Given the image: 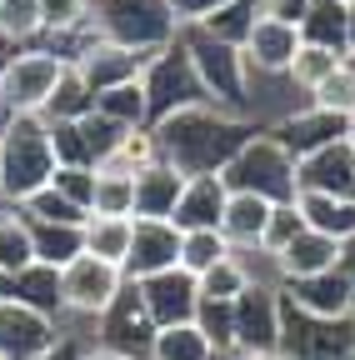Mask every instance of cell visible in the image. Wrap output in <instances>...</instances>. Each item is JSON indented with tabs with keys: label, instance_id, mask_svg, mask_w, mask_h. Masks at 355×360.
Instances as JSON below:
<instances>
[{
	"label": "cell",
	"instance_id": "91938a15",
	"mask_svg": "<svg viewBox=\"0 0 355 360\" xmlns=\"http://www.w3.org/2000/svg\"><path fill=\"white\" fill-rule=\"evenodd\" d=\"M350 65H355V56H350Z\"/></svg>",
	"mask_w": 355,
	"mask_h": 360
},
{
	"label": "cell",
	"instance_id": "4316f807",
	"mask_svg": "<svg viewBox=\"0 0 355 360\" xmlns=\"http://www.w3.org/2000/svg\"><path fill=\"white\" fill-rule=\"evenodd\" d=\"M130 236H136V220H120V215H91L85 220V255L110 260L125 270L130 260Z\"/></svg>",
	"mask_w": 355,
	"mask_h": 360
},
{
	"label": "cell",
	"instance_id": "94428289",
	"mask_svg": "<svg viewBox=\"0 0 355 360\" xmlns=\"http://www.w3.org/2000/svg\"><path fill=\"white\" fill-rule=\"evenodd\" d=\"M350 321H355V315H350Z\"/></svg>",
	"mask_w": 355,
	"mask_h": 360
},
{
	"label": "cell",
	"instance_id": "681fc988",
	"mask_svg": "<svg viewBox=\"0 0 355 360\" xmlns=\"http://www.w3.org/2000/svg\"><path fill=\"white\" fill-rule=\"evenodd\" d=\"M220 6H231V0H170V11H175V20H181V30H186V25H200V20L215 15Z\"/></svg>",
	"mask_w": 355,
	"mask_h": 360
},
{
	"label": "cell",
	"instance_id": "f6af8a7d",
	"mask_svg": "<svg viewBox=\"0 0 355 360\" xmlns=\"http://www.w3.org/2000/svg\"><path fill=\"white\" fill-rule=\"evenodd\" d=\"M300 231H305V215H300L295 205H276V210H271V225H265V240H260V255L276 260Z\"/></svg>",
	"mask_w": 355,
	"mask_h": 360
},
{
	"label": "cell",
	"instance_id": "f5cc1de1",
	"mask_svg": "<svg viewBox=\"0 0 355 360\" xmlns=\"http://www.w3.org/2000/svg\"><path fill=\"white\" fill-rule=\"evenodd\" d=\"M80 360H130V355H115V350H105V345H85Z\"/></svg>",
	"mask_w": 355,
	"mask_h": 360
},
{
	"label": "cell",
	"instance_id": "ee69618b",
	"mask_svg": "<svg viewBox=\"0 0 355 360\" xmlns=\"http://www.w3.org/2000/svg\"><path fill=\"white\" fill-rule=\"evenodd\" d=\"M80 130H85V146H91V155H96V170L115 155V146L130 135L120 120H110V115H101V110H96V115H85V120H80Z\"/></svg>",
	"mask_w": 355,
	"mask_h": 360
},
{
	"label": "cell",
	"instance_id": "d6986e66",
	"mask_svg": "<svg viewBox=\"0 0 355 360\" xmlns=\"http://www.w3.org/2000/svg\"><path fill=\"white\" fill-rule=\"evenodd\" d=\"M226 200H231V186L220 175H191L186 191H181V205H175V215H170V225H175V231H220Z\"/></svg>",
	"mask_w": 355,
	"mask_h": 360
},
{
	"label": "cell",
	"instance_id": "db71d44e",
	"mask_svg": "<svg viewBox=\"0 0 355 360\" xmlns=\"http://www.w3.org/2000/svg\"><path fill=\"white\" fill-rule=\"evenodd\" d=\"M226 360H285L280 350H271V355H226Z\"/></svg>",
	"mask_w": 355,
	"mask_h": 360
},
{
	"label": "cell",
	"instance_id": "8992f818",
	"mask_svg": "<svg viewBox=\"0 0 355 360\" xmlns=\"http://www.w3.org/2000/svg\"><path fill=\"white\" fill-rule=\"evenodd\" d=\"M60 75H65V60L51 56L46 45L6 56L0 60V105H6V115H46Z\"/></svg>",
	"mask_w": 355,
	"mask_h": 360
},
{
	"label": "cell",
	"instance_id": "5bb4252c",
	"mask_svg": "<svg viewBox=\"0 0 355 360\" xmlns=\"http://www.w3.org/2000/svg\"><path fill=\"white\" fill-rule=\"evenodd\" d=\"M285 305H295L310 321H350L355 315V290L345 281V270H325V276H305V281H285L280 285Z\"/></svg>",
	"mask_w": 355,
	"mask_h": 360
},
{
	"label": "cell",
	"instance_id": "8fae6325",
	"mask_svg": "<svg viewBox=\"0 0 355 360\" xmlns=\"http://www.w3.org/2000/svg\"><path fill=\"white\" fill-rule=\"evenodd\" d=\"M150 340H155V321H150V310L141 300V285L130 281L115 305L96 321V345L115 350V355H130V360H146L150 355Z\"/></svg>",
	"mask_w": 355,
	"mask_h": 360
},
{
	"label": "cell",
	"instance_id": "52a82bcc",
	"mask_svg": "<svg viewBox=\"0 0 355 360\" xmlns=\"http://www.w3.org/2000/svg\"><path fill=\"white\" fill-rule=\"evenodd\" d=\"M141 85H146V101H150V125L165 120V115H175V110L210 105L205 101V85H200V75H195V65H191V56H186L181 40L165 45V51L146 65Z\"/></svg>",
	"mask_w": 355,
	"mask_h": 360
},
{
	"label": "cell",
	"instance_id": "484cf974",
	"mask_svg": "<svg viewBox=\"0 0 355 360\" xmlns=\"http://www.w3.org/2000/svg\"><path fill=\"white\" fill-rule=\"evenodd\" d=\"M295 210L305 215L310 231H321L330 240H355V200H340V195H321V191H300Z\"/></svg>",
	"mask_w": 355,
	"mask_h": 360
},
{
	"label": "cell",
	"instance_id": "cb8c5ba5",
	"mask_svg": "<svg viewBox=\"0 0 355 360\" xmlns=\"http://www.w3.org/2000/svg\"><path fill=\"white\" fill-rule=\"evenodd\" d=\"M186 180H191V175H181V170L165 165V160L146 165V170L136 175V220H170L175 205H181Z\"/></svg>",
	"mask_w": 355,
	"mask_h": 360
},
{
	"label": "cell",
	"instance_id": "4dcf8cb0",
	"mask_svg": "<svg viewBox=\"0 0 355 360\" xmlns=\"http://www.w3.org/2000/svg\"><path fill=\"white\" fill-rule=\"evenodd\" d=\"M46 35V11L40 0H0V45H25Z\"/></svg>",
	"mask_w": 355,
	"mask_h": 360
},
{
	"label": "cell",
	"instance_id": "5b68a950",
	"mask_svg": "<svg viewBox=\"0 0 355 360\" xmlns=\"http://www.w3.org/2000/svg\"><path fill=\"white\" fill-rule=\"evenodd\" d=\"M181 45H186V56H191V65H195V75L205 85V101L220 105V110H231V115H245V101H250L245 56L235 51V45L205 35L200 25H186L181 30Z\"/></svg>",
	"mask_w": 355,
	"mask_h": 360
},
{
	"label": "cell",
	"instance_id": "2e32d148",
	"mask_svg": "<svg viewBox=\"0 0 355 360\" xmlns=\"http://www.w3.org/2000/svg\"><path fill=\"white\" fill-rule=\"evenodd\" d=\"M165 270H181V231L170 220H136L125 281H150V276H165Z\"/></svg>",
	"mask_w": 355,
	"mask_h": 360
},
{
	"label": "cell",
	"instance_id": "ba28073f",
	"mask_svg": "<svg viewBox=\"0 0 355 360\" xmlns=\"http://www.w3.org/2000/svg\"><path fill=\"white\" fill-rule=\"evenodd\" d=\"M285 335V295L280 285L255 281L235 300V355H271Z\"/></svg>",
	"mask_w": 355,
	"mask_h": 360
},
{
	"label": "cell",
	"instance_id": "836d02e7",
	"mask_svg": "<svg viewBox=\"0 0 355 360\" xmlns=\"http://www.w3.org/2000/svg\"><path fill=\"white\" fill-rule=\"evenodd\" d=\"M255 20H260V0H231V6H220L215 15H205L200 30L240 51V45L250 40V30H255Z\"/></svg>",
	"mask_w": 355,
	"mask_h": 360
},
{
	"label": "cell",
	"instance_id": "ac0fdd59",
	"mask_svg": "<svg viewBox=\"0 0 355 360\" xmlns=\"http://www.w3.org/2000/svg\"><path fill=\"white\" fill-rule=\"evenodd\" d=\"M300 30L295 25H280V20H255L250 40L240 45V56H245V70L250 75H290V60L300 56Z\"/></svg>",
	"mask_w": 355,
	"mask_h": 360
},
{
	"label": "cell",
	"instance_id": "3957f363",
	"mask_svg": "<svg viewBox=\"0 0 355 360\" xmlns=\"http://www.w3.org/2000/svg\"><path fill=\"white\" fill-rule=\"evenodd\" d=\"M91 25L101 30V40L146 56L181 40V20H175L170 0H91Z\"/></svg>",
	"mask_w": 355,
	"mask_h": 360
},
{
	"label": "cell",
	"instance_id": "7bdbcfd3",
	"mask_svg": "<svg viewBox=\"0 0 355 360\" xmlns=\"http://www.w3.org/2000/svg\"><path fill=\"white\" fill-rule=\"evenodd\" d=\"M310 105H321V110H330V115H355V65L345 60L330 80H321L316 90H310Z\"/></svg>",
	"mask_w": 355,
	"mask_h": 360
},
{
	"label": "cell",
	"instance_id": "d590c367",
	"mask_svg": "<svg viewBox=\"0 0 355 360\" xmlns=\"http://www.w3.org/2000/svg\"><path fill=\"white\" fill-rule=\"evenodd\" d=\"M96 110L120 120L125 130H150V101H146V85H115L105 90V96H96Z\"/></svg>",
	"mask_w": 355,
	"mask_h": 360
},
{
	"label": "cell",
	"instance_id": "816d5d0a",
	"mask_svg": "<svg viewBox=\"0 0 355 360\" xmlns=\"http://www.w3.org/2000/svg\"><path fill=\"white\" fill-rule=\"evenodd\" d=\"M340 270H345V281H350V290H355V240L340 245Z\"/></svg>",
	"mask_w": 355,
	"mask_h": 360
},
{
	"label": "cell",
	"instance_id": "9c48e42d",
	"mask_svg": "<svg viewBox=\"0 0 355 360\" xmlns=\"http://www.w3.org/2000/svg\"><path fill=\"white\" fill-rule=\"evenodd\" d=\"M60 285H65V315H80V321H101V315L115 305V295L130 285L125 270L96 255H80L60 270Z\"/></svg>",
	"mask_w": 355,
	"mask_h": 360
},
{
	"label": "cell",
	"instance_id": "b9f144b4",
	"mask_svg": "<svg viewBox=\"0 0 355 360\" xmlns=\"http://www.w3.org/2000/svg\"><path fill=\"white\" fill-rule=\"evenodd\" d=\"M51 125V146H56V165L60 170H96V155L85 146V130L70 120H46Z\"/></svg>",
	"mask_w": 355,
	"mask_h": 360
},
{
	"label": "cell",
	"instance_id": "e0dca14e",
	"mask_svg": "<svg viewBox=\"0 0 355 360\" xmlns=\"http://www.w3.org/2000/svg\"><path fill=\"white\" fill-rule=\"evenodd\" d=\"M155 56H160V51H155ZM155 56H146V51H125V45H110V40H96L91 51L75 60V70H80V80L91 85L96 96H105V90H115V85H136Z\"/></svg>",
	"mask_w": 355,
	"mask_h": 360
},
{
	"label": "cell",
	"instance_id": "8d00e7d4",
	"mask_svg": "<svg viewBox=\"0 0 355 360\" xmlns=\"http://www.w3.org/2000/svg\"><path fill=\"white\" fill-rule=\"evenodd\" d=\"M91 215H120V220H136V175L96 170V200H91Z\"/></svg>",
	"mask_w": 355,
	"mask_h": 360
},
{
	"label": "cell",
	"instance_id": "f907efd6",
	"mask_svg": "<svg viewBox=\"0 0 355 360\" xmlns=\"http://www.w3.org/2000/svg\"><path fill=\"white\" fill-rule=\"evenodd\" d=\"M80 355H85V340L65 330V335H60V345H56V350H46L40 360H80Z\"/></svg>",
	"mask_w": 355,
	"mask_h": 360
},
{
	"label": "cell",
	"instance_id": "277c9868",
	"mask_svg": "<svg viewBox=\"0 0 355 360\" xmlns=\"http://www.w3.org/2000/svg\"><path fill=\"white\" fill-rule=\"evenodd\" d=\"M220 180H226L231 191L240 195H260V200H271V205H295L300 200V160L276 146L271 135H255V141L220 170Z\"/></svg>",
	"mask_w": 355,
	"mask_h": 360
},
{
	"label": "cell",
	"instance_id": "74e56055",
	"mask_svg": "<svg viewBox=\"0 0 355 360\" xmlns=\"http://www.w3.org/2000/svg\"><path fill=\"white\" fill-rule=\"evenodd\" d=\"M340 65H345V56L325 51V45H300V56L290 60V85L300 90L305 101H310V90H316L321 80H330Z\"/></svg>",
	"mask_w": 355,
	"mask_h": 360
},
{
	"label": "cell",
	"instance_id": "30bf717a",
	"mask_svg": "<svg viewBox=\"0 0 355 360\" xmlns=\"http://www.w3.org/2000/svg\"><path fill=\"white\" fill-rule=\"evenodd\" d=\"M285 360H355V321H310L295 305H285Z\"/></svg>",
	"mask_w": 355,
	"mask_h": 360
},
{
	"label": "cell",
	"instance_id": "4fadbf2b",
	"mask_svg": "<svg viewBox=\"0 0 355 360\" xmlns=\"http://www.w3.org/2000/svg\"><path fill=\"white\" fill-rule=\"evenodd\" d=\"M60 335H65L60 321L0 295V360H40L46 350L60 345Z\"/></svg>",
	"mask_w": 355,
	"mask_h": 360
},
{
	"label": "cell",
	"instance_id": "ab89813d",
	"mask_svg": "<svg viewBox=\"0 0 355 360\" xmlns=\"http://www.w3.org/2000/svg\"><path fill=\"white\" fill-rule=\"evenodd\" d=\"M160 160V146H155V135L150 130H130L125 141L115 146V155L101 165V170H110V175H141L146 165H155Z\"/></svg>",
	"mask_w": 355,
	"mask_h": 360
},
{
	"label": "cell",
	"instance_id": "f35d334b",
	"mask_svg": "<svg viewBox=\"0 0 355 360\" xmlns=\"http://www.w3.org/2000/svg\"><path fill=\"white\" fill-rule=\"evenodd\" d=\"M195 326H200V335L215 345L220 360L235 355V300H200Z\"/></svg>",
	"mask_w": 355,
	"mask_h": 360
},
{
	"label": "cell",
	"instance_id": "11a10c76",
	"mask_svg": "<svg viewBox=\"0 0 355 360\" xmlns=\"http://www.w3.org/2000/svg\"><path fill=\"white\" fill-rule=\"evenodd\" d=\"M350 56H355V6H350Z\"/></svg>",
	"mask_w": 355,
	"mask_h": 360
},
{
	"label": "cell",
	"instance_id": "6da1fadb",
	"mask_svg": "<svg viewBox=\"0 0 355 360\" xmlns=\"http://www.w3.org/2000/svg\"><path fill=\"white\" fill-rule=\"evenodd\" d=\"M260 130L265 125H255L250 115H231L220 105H191L150 125L160 160L175 165L181 175H220Z\"/></svg>",
	"mask_w": 355,
	"mask_h": 360
},
{
	"label": "cell",
	"instance_id": "e575fe53",
	"mask_svg": "<svg viewBox=\"0 0 355 360\" xmlns=\"http://www.w3.org/2000/svg\"><path fill=\"white\" fill-rule=\"evenodd\" d=\"M250 285H255V265L245 255H231L200 276V300H240Z\"/></svg>",
	"mask_w": 355,
	"mask_h": 360
},
{
	"label": "cell",
	"instance_id": "d4e9b609",
	"mask_svg": "<svg viewBox=\"0 0 355 360\" xmlns=\"http://www.w3.org/2000/svg\"><path fill=\"white\" fill-rule=\"evenodd\" d=\"M300 40L305 45H325V51L350 60V6H345V0H310Z\"/></svg>",
	"mask_w": 355,
	"mask_h": 360
},
{
	"label": "cell",
	"instance_id": "680465c9",
	"mask_svg": "<svg viewBox=\"0 0 355 360\" xmlns=\"http://www.w3.org/2000/svg\"><path fill=\"white\" fill-rule=\"evenodd\" d=\"M345 6H355V0H345Z\"/></svg>",
	"mask_w": 355,
	"mask_h": 360
},
{
	"label": "cell",
	"instance_id": "bcb514c9",
	"mask_svg": "<svg viewBox=\"0 0 355 360\" xmlns=\"http://www.w3.org/2000/svg\"><path fill=\"white\" fill-rule=\"evenodd\" d=\"M46 11V35H70L91 25V0H40Z\"/></svg>",
	"mask_w": 355,
	"mask_h": 360
},
{
	"label": "cell",
	"instance_id": "44dd1931",
	"mask_svg": "<svg viewBox=\"0 0 355 360\" xmlns=\"http://www.w3.org/2000/svg\"><path fill=\"white\" fill-rule=\"evenodd\" d=\"M300 191H321V195H340L355 200V146L340 141L321 155L300 160Z\"/></svg>",
	"mask_w": 355,
	"mask_h": 360
},
{
	"label": "cell",
	"instance_id": "7c38bea8",
	"mask_svg": "<svg viewBox=\"0 0 355 360\" xmlns=\"http://www.w3.org/2000/svg\"><path fill=\"white\" fill-rule=\"evenodd\" d=\"M265 135H271L276 146H285L295 160H310V155H321V150L350 141V120H345V115H330V110H321V105L305 101V105L290 110L285 120L265 125Z\"/></svg>",
	"mask_w": 355,
	"mask_h": 360
},
{
	"label": "cell",
	"instance_id": "c3c4849f",
	"mask_svg": "<svg viewBox=\"0 0 355 360\" xmlns=\"http://www.w3.org/2000/svg\"><path fill=\"white\" fill-rule=\"evenodd\" d=\"M260 15L300 30V25H305V15H310V0H260Z\"/></svg>",
	"mask_w": 355,
	"mask_h": 360
},
{
	"label": "cell",
	"instance_id": "83f0119b",
	"mask_svg": "<svg viewBox=\"0 0 355 360\" xmlns=\"http://www.w3.org/2000/svg\"><path fill=\"white\" fill-rule=\"evenodd\" d=\"M30 240H35V260L40 265L65 270L70 260L85 255V225H46V220H30Z\"/></svg>",
	"mask_w": 355,
	"mask_h": 360
},
{
	"label": "cell",
	"instance_id": "f546056e",
	"mask_svg": "<svg viewBox=\"0 0 355 360\" xmlns=\"http://www.w3.org/2000/svg\"><path fill=\"white\" fill-rule=\"evenodd\" d=\"M146 360H220V355H215V345L200 335V326L191 321V326H165V330H155Z\"/></svg>",
	"mask_w": 355,
	"mask_h": 360
},
{
	"label": "cell",
	"instance_id": "1f68e13d",
	"mask_svg": "<svg viewBox=\"0 0 355 360\" xmlns=\"http://www.w3.org/2000/svg\"><path fill=\"white\" fill-rule=\"evenodd\" d=\"M231 240L220 236V231H181V270L186 276H205V270H215L220 260H231Z\"/></svg>",
	"mask_w": 355,
	"mask_h": 360
},
{
	"label": "cell",
	"instance_id": "9a60e30c",
	"mask_svg": "<svg viewBox=\"0 0 355 360\" xmlns=\"http://www.w3.org/2000/svg\"><path fill=\"white\" fill-rule=\"evenodd\" d=\"M136 285H141V300L150 310L155 330L195 321V310H200V281L195 276H186V270H165V276H150V281H136Z\"/></svg>",
	"mask_w": 355,
	"mask_h": 360
},
{
	"label": "cell",
	"instance_id": "7402d4cb",
	"mask_svg": "<svg viewBox=\"0 0 355 360\" xmlns=\"http://www.w3.org/2000/svg\"><path fill=\"white\" fill-rule=\"evenodd\" d=\"M0 295L6 300H20V305H30V310H40V315H65V285H60V270L56 265H30V270H20V276H6L0 281Z\"/></svg>",
	"mask_w": 355,
	"mask_h": 360
},
{
	"label": "cell",
	"instance_id": "ffe728a7",
	"mask_svg": "<svg viewBox=\"0 0 355 360\" xmlns=\"http://www.w3.org/2000/svg\"><path fill=\"white\" fill-rule=\"evenodd\" d=\"M276 265V285H285V281H305V276H325V270H335L340 265V240H330V236H321V231H305L271 260Z\"/></svg>",
	"mask_w": 355,
	"mask_h": 360
},
{
	"label": "cell",
	"instance_id": "7a4b0ae2",
	"mask_svg": "<svg viewBox=\"0 0 355 360\" xmlns=\"http://www.w3.org/2000/svg\"><path fill=\"white\" fill-rule=\"evenodd\" d=\"M56 146L46 115H6L0 125V195L15 210L56 180Z\"/></svg>",
	"mask_w": 355,
	"mask_h": 360
},
{
	"label": "cell",
	"instance_id": "7dc6e473",
	"mask_svg": "<svg viewBox=\"0 0 355 360\" xmlns=\"http://www.w3.org/2000/svg\"><path fill=\"white\" fill-rule=\"evenodd\" d=\"M51 186H56L65 200H75L80 210H91V200H96V170H56Z\"/></svg>",
	"mask_w": 355,
	"mask_h": 360
},
{
	"label": "cell",
	"instance_id": "603a6c76",
	"mask_svg": "<svg viewBox=\"0 0 355 360\" xmlns=\"http://www.w3.org/2000/svg\"><path fill=\"white\" fill-rule=\"evenodd\" d=\"M271 210H276L271 200L231 191V200H226V215H220V236L231 240V250H235V255H240V250L260 255V240H265V225H271Z\"/></svg>",
	"mask_w": 355,
	"mask_h": 360
},
{
	"label": "cell",
	"instance_id": "60d3db41",
	"mask_svg": "<svg viewBox=\"0 0 355 360\" xmlns=\"http://www.w3.org/2000/svg\"><path fill=\"white\" fill-rule=\"evenodd\" d=\"M20 215L25 220H46V225H85V220H91V210H80L75 200H65L56 186H46L40 195H30L20 205Z\"/></svg>",
	"mask_w": 355,
	"mask_h": 360
},
{
	"label": "cell",
	"instance_id": "9f6ffc18",
	"mask_svg": "<svg viewBox=\"0 0 355 360\" xmlns=\"http://www.w3.org/2000/svg\"><path fill=\"white\" fill-rule=\"evenodd\" d=\"M350 146H355V115H350Z\"/></svg>",
	"mask_w": 355,
	"mask_h": 360
},
{
	"label": "cell",
	"instance_id": "d6a6232c",
	"mask_svg": "<svg viewBox=\"0 0 355 360\" xmlns=\"http://www.w3.org/2000/svg\"><path fill=\"white\" fill-rule=\"evenodd\" d=\"M85 115H96V90L80 80L75 65H65L56 96H51V105H46V120H70V125H80Z\"/></svg>",
	"mask_w": 355,
	"mask_h": 360
},
{
	"label": "cell",
	"instance_id": "f1b7e54d",
	"mask_svg": "<svg viewBox=\"0 0 355 360\" xmlns=\"http://www.w3.org/2000/svg\"><path fill=\"white\" fill-rule=\"evenodd\" d=\"M35 265V240H30V220L11 205L0 210V281L6 276H20V270Z\"/></svg>",
	"mask_w": 355,
	"mask_h": 360
},
{
	"label": "cell",
	"instance_id": "6f0895ef",
	"mask_svg": "<svg viewBox=\"0 0 355 360\" xmlns=\"http://www.w3.org/2000/svg\"><path fill=\"white\" fill-rule=\"evenodd\" d=\"M0 115H6V105H0Z\"/></svg>",
	"mask_w": 355,
	"mask_h": 360
}]
</instances>
